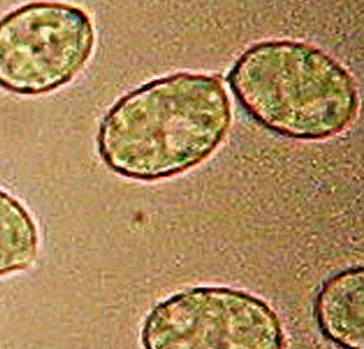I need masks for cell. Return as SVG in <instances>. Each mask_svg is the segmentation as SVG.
Instances as JSON below:
<instances>
[{"instance_id": "obj_1", "label": "cell", "mask_w": 364, "mask_h": 349, "mask_svg": "<svg viewBox=\"0 0 364 349\" xmlns=\"http://www.w3.org/2000/svg\"><path fill=\"white\" fill-rule=\"evenodd\" d=\"M230 124V99L218 77L171 74L136 87L107 111L97 151L119 176L159 181L205 163Z\"/></svg>"}, {"instance_id": "obj_2", "label": "cell", "mask_w": 364, "mask_h": 349, "mask_svg": "<svg viewBox=\"0 0 364 349\" xmlns=\"http://www.w3.org/2000/svg\"><path fill=\"white\" fill-rule=\"evenodd\" d=\"M232 94L261 127L294 141H325L353 123L360 96L350 72L304 42L251 45L229 73Z\"/></svg>"}, {"instance_id": "obj_3", "label": "cell", "mask_w": 364, "mask_h": 349, "mask_svg": "<svg viewBox=\"0 0 364 349\" xmlns=\"http://www.w3.org/2000/svg\"><path fill=\"white\" fill-rule=\"evenodd\" d=\"M95 47L90 16L77 5L38 0L0 18V87L48 94L72 82Z\"/></svg>"}, {"instance_id": "obj_4", "label": "cell", "mask_w": 364, "mask_h": 349, "mask_svg": "<svg viewBox=\"0 0 364 349\" xmlns=\"http://www.w3.org/2000/svg\"><path fill=\"white\" fill-rule=\"evenodd\" d=\"M146 349H282L281 322L264 301L227 286H196L156 305Z\"/></svg>"}, {"instance_id": "obj_5", "label": "cell", "mask_w": 364, "mask_h": 349, "mask_svg": "<svg viewBox=\"0 0 364 349\" xmlns=\"http://www.w3.org/2000/svg\"><path fill=\"white\" fill-rule=\"evenodd\" d=\"M363 267L328 278L318 291L315 311L330 340L345 349H363Z\"/></svg>"}, {"instance_id": "obj_6", "label": "cell", "mask_w": 364, "mask_h": 349, "mask_svg": "<svg viewBox=\"0 0 364 349\" xmlns=\"http://www.w3.org/2000/svg\"><path fill=\"white\" fill-rule=\"evenodd\" d=\"M36 224L23 204L0 190V276L30 267L36 259Z\"/></svg>"}]
</instances>
